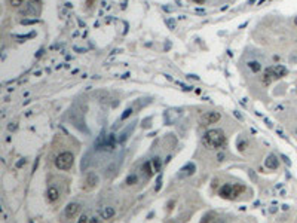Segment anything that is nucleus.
I'll return each instance as SVG.
<instances>
[{"label":"nucleus","mask_w":297,"mask_h":223,"mask_svg":"<svg viewBox=\"0 0 297 223\" xmlns=\"http://www.w3.org/2000/svg\"><path fill=\"white\" fill-rule=\"evenodd\" d=\"M89 223H100V219H98V217H92Z\"/></svg>","instance_id":"23"},{"label":"nucleus","mask_w":297,"mask_h":223,"mask_svg":"<svg viewBox=\"0 0 297 223\" xmlns=\"http://www.w3.org/2000/svg\"><path fill=\"white\" fill-rule=\"evenodd\" d=\"M46 198H48L49 202H55V201L59 198V190L55 188V186L49 188L48 189V192H46Z\"/></svg>","instance_id":"10"},{"label":"nucleus","mask_w":297,"mask_h":223,"mask_svg":"<svg viewBox=\"0 0 297 223\" xmlns=\"http://www.w3.org/2000/svg\"><path fill=\"white\" fill-rule=\"evenodd\" d=\"M85 189H92V188H95L97 186V183H98V177L95 176V174H88L86 176V180H85Z\"/></svg>","instance_id":"11"},{"label":"nucleus","mask_w":297,"mask_h":223,"mask_svg":"<svg viewBox=\"0 0 297 223\" xmlns=\"http://www.w3.org/2000/svg\"><path fill=\"white\" fill-rule=\"evenodd\" d=\"M193 2H196V3H204V0H193Z\"/></svg>","instance_id":"25"},{"label":"nucleus","mask_w":297,"mask_h":223,"mask_svg":"<svg viewBox=\"0 0 297 223\" xmlns=\"http://www.w3.org/2000/svg\"><path fill=\"white\" fill-rule=\"evenodd\" d=\"M271 71V75L273 77H276V79H279V77H284L287 75V67L285 66H281V64H276V66H273L271 69H267Z\"/></svg>","instance_id":"6"},{"label":"nucleus","mask_w":297,"mask_h":223,"mask_svg":"<svg viewBox=\"0 0 297 223\" xmlns=\"http://www.w3.org/2000/svg\"><path fill=\"white\" fill-rule=\"evenodd\" d=\"M131 115H132V109L129 107V109H126V110H125V113H123V115L120 116V120H125V119H128V118H129Z\"/></svg>","instance_id":"18"},{"label":"nucleus","mask_w":297,"mask_h":223,"mask_svg":"<svg viewBox=\"0 0 297 223\" xmlns=\"http://www.w3.org/2000/svg\"><path fill=\"white\" fill-rule=\"evenodd\" d=\"M264 165H266L269 170H276V168L279 167V159H278L275 155H269L267 159H266V162H264Z\"/></svg>","instance_id":"9"},{"label":"nucleus","mask_w":297,"mask_h":223,"mask_svg":"<svg viewBox=\"0 0 297 223\" xmlns=\"http://www.w3.org/2000/svg\"><path fill=\"white\" fill-rule=\"evenodd\" d=\"M195 170H196L195 164H187L186 167H183V168L180 170V172H178V179H186V177H189V176H192V174L195 172Z\"/></svg>","instance_id":"8"},{"label":"nucleus","mask_w":297,"mask_h":223,"mask_svg":"<svg viewBox=\"0 0 297 223\" xmlns=\"http://www.w3.org/2000/svg\"><path fill=\"white\" fill-rule=\"evenodd\" d=\"M135 183H138V177H137L135 174H131V176H128V179H126V184L132 186V184H135Z\"/></svg>","instance_id":"17"},{"label":"nucleus","mask_w":297,"mask_h":223,"mask_svg":"<svg viewBox=\"0 0 297 223\" xmlns=\"http://www.w3.org/2000/svg\"><path fill=\"white\" fill-rule=\"evenodd\" d=\"M221 118V115L219 112H205L204 115L201 116V124L202 125H211V124H215L219 122Z\"/></svg>","instance_id":"4"},{"label":"nucleus","mask_w":297,"mask_h":223,"mask_svg":"<svg viewBox=\"0 0 297 223\" xmlns=\"http://www.w3.org/2000/svg\"><path fill=\"white\" fill-rule=\"evenodd\" d=\"M219 195L226 199H233V184H224L219 190Z\"/></svg>","instance_id":"7"},{"label":"nucleus","mask_w":297,"mask_h":223,"mask_svg":"<svg viewBox=\"0 0 297 223\" xmlns=\"http://www.w3.org/2000/svg\"><path fill=\"white\" fill-rule=\"evenodd\" d=\"M248 67H250L251 71L257 73V71H260V70H262V64H260L259 61H250V63H248Z\"/></svg>","instance_id":"15"},{"label":"nucleus","mask_w":297,"mask_h":223,"mask_svg":"<svg viewBox=\"0 0 297 223\" xmlns=\"http://www.w3.org/2000/svg\"><path fill=\"white\" fill-rule=\"evenodd\" d=\"M30 2H39V0H30Z\"/></svg>","instance_id":"28"},{"label":"nucleus","mask_w":297,"mask_h":223,"mask_svg":"<svg viewBox=\"0 0 297 223\" xmlns=\"http://www.w3.org/2000/svg\"><path fill=\"white\" fill-rule=\"evenodd\" d=\"M215 223H217V222H215ZM219 223H224V222H223V220H220V222H219Z\"/></svg>","instance_id":"29"},{"label":"nucleus","mask_w":297,"mask_h":223,"mask_svg":"<svg viewBox=\"0 0 297 223\" xmlns=\"http://www.w3.org/2000/svg\"><path fill=\"white\" fill-rule=\"evenodd\" d=\"M70 120H71V124L76 127L79 131H82V132H89L88 131V128H86V125H85V120H83V118L80 116V115H77L76 112H70Z\"/></svg>","instance_id":"3"},{"label":"nucleus","mask_w":297,"mask_h":223,"mask_svg":"<svg viewBox=\"0 0 297 223\" xmlns=\"http://www.w3.org/2000/svg\"><path fill=\"white\" fill-rule=\"evenodd\" d=\"M167 223H175V222H174V220H168V222H167Z\"/></svg>","instance_id":"26"},{"label":"nucleus","mask_w":297,"mask_h":223,"mask_svg":"<svg viewBox=\"0 0 297 223\" xmlns=\"http://www.w3.org/2000/svg\"><path fill=\"white\" fill-rule=\"evenodd\" d=\"M215 222H217V219H215L214 213H207L202 217V220H201V223H215Z\"/></svg>","instance_id":"13"},{"label":"nucleus","mask_w":297,"mask_h":223,"mask_svg":"<svg viewBox=\"0 0 297 223\" xmlns=\"http://www.w3.org/2000/svg\"><path fill=\"white\" fill-rule=\"evenodd\" d=\"M143 171H144L146 174V177H152L153 176V167H152V162H146L144 165H143Z\"/></svg>","instance_id":"14"},{"label":"nucleus","mask_w":297,"mask_h":223,"mask_svg":"<svg viewBox=\"0 0 297 223\" xmlns=\"http://www.w3.org/2000/svg\"><path fill=\"white\" fill-rule=\"evenodd\" d=\"M79 211H80V204H77V202H70V204H67L66 210H64V214H66L67 219H73Z\"/></svg>","instance_id":"5"},{"label":"nucleus","mask_w":297,"mask_h":223,"mask_svg":"<svg viewBox=\"0 0 297 223\" xmlns=\"http://www.w3.org/2000/svg\"><path fill=\"white\" fill-rule=\"evenodd\" d=\"M9 3H10V6L18 8V6H21V5H22V0H9Z\"/></svg>","instance_id":"20"},{"label":"nucleus","mask_w":297,"mask_h":223,"mask_svg":"<svg viewBox=\"0 0 297 223\" xmlns=\"http://www.w3.org/2000/svg\"><path fill=\"white\" fill-rule=\"evenodd\" d=\"M152 167H153V171L155 172H159V170H161V161H159V158H153Z\"/></svg>","instance_id":"16"},{"label":"nucleus","mask_w":297,"mask_h":223,"mask_svg":"<svg viewBox=\"0 0 297 223\" xmlns=\"http://www.w3.org/2000/svg\"><path fill=\"white\" fill-rule=\"evenodd\" d=\"M77 223H89V219H88V216L82 214V216H80V217H79V220H77Z\"/></svg>","instance_id":"21"},{"label":"nucleus","mask_w":297,"mask_h":223,"mask_svg":"<svg viewBox=\"0 0 297 223\" xmlns=\"http://www.w3.org/2000/svg\"><path fill=\"white\" fill-rule=\"evenodd\" d=\"M294 22H296V26H297V18H296V19H294Z\"/></svg>","instance_id":"27"},{"label":"nucleus","mask_w":297,"mask_h":223,"mask_svg":"<svg viewBox=\"0 0 297 223\" xmlns=\"http://www.w3.org/2000/svg\"><path fill=\"white\" fill-rule=\"evenodd\" d=\"M162 186V176H159L158 177V180H156V190H159Z\"/></svg>","instance_id":"22"},{"label":"nucleus","mask_w":297,"mask_h":223,"mask_svg":"<svg viewBox=\"0 0 297 223\" xmlns=\"http://www.w3.org/2000/svg\"><path fill=\"white\" fill-rule=\"evenodd\" d=\"M167 26L170 27V30H174V28H175V21H174L172 18H168V19H167Z\"/></svg>","instance_id":"19"},{"label":"nucleus","mask_w":297,"mask_h":223,"mask_svg":"<svg viewBox=\"0 0 297 223\" xmlns=\"http://www.w3.org/2000/svg\"><path fill=\"white\" fill-rule=\"evenodd\" d=\"M22 164H26V159H24V161H19V162L17 164V167H21V165H22Z\"/></svg>","instance_id":"24"},{"label":"nucleus","mask_w":297,"mask_h":223,"mask_svg":"<svg viewBox=\"0 0 297 223\" xmlns=\"http://www.w3.org/2000/svg\"><path fill=\"white\" fill-rule=\"evenodd\" d=\"M116 214V211H114V208L113 207H104L101 210V219L104 220H109V219H113Z\"/></svg>","instance_id":"12"},{"label":"nucleus","mask_w":297,"mask_h":223,"mask_svg":"<svg viewBox=\"0 0 297 223\" xmlns=\"http://www.w3.org/2000/svg\"><path fill=\"white\" fill-rule=\"evenodd\" d=\"M226 143V136L221 129H210L204 136V144L208 149H219Z\"/></svg>","instance_id":"1"},{"label":"nucleus","mask_w":297,"mask_h":223,"mask_svg":"<svg viewBox=\"0 0 297 223\" xmlns=\"http://www.w3.org/2000/svg\"><path fill=\"white\" fill-rule=\"evenodd\" d=\"M73 164H74V156L71 152H62V153H59L57 156V159H55V167L58 168V170H62V171H67L70 170L71 167H73Z\"/></svg>","instance_id":"2"}]
</instances>
